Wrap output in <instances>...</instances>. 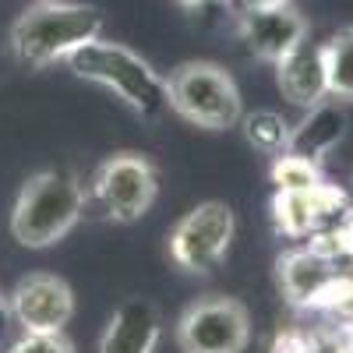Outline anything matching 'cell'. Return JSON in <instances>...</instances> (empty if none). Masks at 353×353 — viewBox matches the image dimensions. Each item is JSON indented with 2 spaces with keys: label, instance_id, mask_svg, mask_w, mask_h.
Masks as SVG:
<instances>
[{
  "label": "cell",
  "instance_id": "9",
  "mask_svg": "<svg viewBox=\"0 0 353 353\" xmlns=\"http://www.w3.org/2000/svg\"><path fill=\"white\" fill-rule=\"evenodd\" d=\"M159 336H163L159 307L145 297H128L113 311L99 339V353H156Z\"/></svg>",
  "mask_w": 353,
  "mask_h": 353
},
{
  "label": "cell",
  "instance_id": "7",
  "mask_svg": "<svg viewBox=\"0 0 353 353\" xmlns=\"http://www.w3.org/2000/svg\"><path fill=\"white\" fill-rule=\"evenodd\" d=\"M96 188H99L106 212L117 223H138L152 209L156 191H159V176H156V166L145 156L121 152V156L103 163Z\"/></svg>",
  "mask_w": 353,
  "mask_h": 353
},
{
  "label": "cell",
  "instance_id": "1",
  "mask_svg": "<svg viewBox=\"0 0 353 353\" xmlns=\"http://www.w3.org/2000/svg\"><path fill=\"white\" fill-rule=\"evenodd\" d=\"M85 188L71 170H43L28 176L11 209V237L21 248H53L78 226Z\"/></svg>",
  "mask_w": 353,
  "mask_h": 353
},
{
  "label": "cell",
  "instance_id": "11",
  "mask_svg": "<svg viewBox=\"0 0 353 353\" xmlns=\"http://www.w3.org/2000/svg\"><path fill=\"white\" fill-rule=\"evenodd\" d=\"M279 88L290 103L297 106H318L329 96V71H325V50L321 46H301L279 64Z\"/></svg>",
  "mask_w": 353,
  "mask_h": 353
},
{
  "label": "cell",
  "instance_id": "16",
  "mask_svg": "<svg viewBox=\"0 0 353 353\" xmlns=\"http://www.w3.org/2000/svg\"><path fill=\"white\" fill-rule=\"evenodd\" d=\"M251 11H272V8H290L293 0H248Z\"/></svg>",
  "mask_w": 353,
  "mask_h": 353
},
{
  "label": "cell",
  "instance_id": "6",
  "mask_svg": "<svg viewBox=\"0 0 353 353\" xmlns=\"http://www.w3.org/2000/svg\"><path fill=\"white\" fill-rule=\"evenodd\" d=\"M251 339V318L241 301L205 297L176 321V343L184 353H244Z\"/></svg>",
  "mask_w": 353,
  "mask_h": 353
},
{
  "label": "cell",
  "instance_id": "8",
  "mask_svg": "<svg viewBox=\"0 0 353 353\" xmlns=\"http://www.w3.org/2000/svg\"><path fill=\"white\" fill-rule=\"evenodd\" d=\"M11 314L25 332H64L74 314V290L53 272H32L14 286Z\"/></svg>",
  "mask_w": 353,
  "mask_h": 353
},
{
  "label": "cell",
  "instance_id": "14",
  "mask_svg": "<svg viewBox=\"0 0 353 353\" xmlns=\"http://www.w3.org/2000/svg\"><path fill=\"white\" fill-rule=\"evenodd\" d=\"M325 71H329V96L353 103V25L336 32L325 46Z\"/></svg>",
  "mask_w": 353,
  "mask_h": 353
},
{
  "label": "cell",
  "instance_id": "4",
  "mask_svg": "<svg viewBox=\"0 0 353 353\" xmlns=\"http://www.w3.org/2000/svg\"><path fill=\"white\" fill-rule=\"evenodd\" d=\"M166 106L205 131L237 128L244 117L237 81L212 61H184L181 68H173L166 78Z\"/></svg>",
  "mask_w": 353,
  "mask_h": 353
},
{
  "label": "cell",
  "instance_id": "3",
  "mask_svg": "<svg viewBox=\"0 0 353 353\" xmlns=\"http://www.w3.org/2000/svg\"><path fill=\"white\" fill-rule=\"evenodd\" d=\"M68 68L78 78L117 92L141 117H156L159 110H166V78H159L149 61H141L134 50L121 43H110L99 36L88 46H81L78 53H71Z\"/></svg>",
  "mask_w": 353,
  "mask_h": 353
},
{
  "label": "cell",
  "instance_id": "15",
  "mask_svg": "<svg viewBox=\"0 0 353 353\" xmlns=\"http://www.w3.org/2000/svg\"><path fill=\"white\" fill-rule=\"evenodd\" d=\"M8 353H74V343L64 332H25Z\"/></svg>",
  "mask_w": 353,
  "mask_h": 353
},
{
  "label": "cell",
  "instance_id": "10",
  "mask_svg": "<svg viewBox=\"0 0 353 353\" xmlns=\"http://www.w3.org/2000/svg\"><path fill=\"white\" fill-rule=\"evenodd\" d=\"M244 32H248L254 57L279 68L293 50L304 46L307 21L290 4V8H272V11H251L248 21H244Z\"/></svg>",
  "mask_w": 353,
  "mask_h": 353
},
{
  "label": "cell",
  "instance_id": "17",
  "mask_svg": "<svg viewBox=\"0 0 353 353\" xmlns=\"http://www.w3.org/2000/svg\"><path fill=\"white\" fill-rule=\"evenodd\" d=\"M181 4H188V8H201V4H209V0H181Z\"/></svg>",
  "mask_w": 353,
  "mask_h": 353
},
{
  "label": "cell",
  "instance_id": "12",
  "mask_svg": "<svg viewBox=\"0 0 353 353\" xmlns=\"http://www.w3.org/2000/svg\"><path fill=\"white\" fill-rule=\"evenodd\" d=\"M343 131H346V113H343V106L325 99V103L311 106V117H307L297 131H293L286 156H297V159H304V163H314V159L325 156L332 145H339Z\"/></svg>",
  "mask_w": 353,
  "mask_h": 353
},
{
  "label": "cell",
  "instance_id": "13",
  "mask_svg": "<svg viewBox=\"0 0 353 353\" xmlns=\"http://www.w3.org/2000/svg\"><path fill=\"white\" fill-rule=\"evenodd\" d=\"M241 128H244V138L254 145L258 152H269V156H286L290 152V124L283 121L279 113L272 110H258V113H244L241 117Z\"/></svg>",
  "mask_w": 353,
  "mask_h": 353
},
{
  "label": "cell",
  "instance_id": "2",
  "mask_svg": "<svg viewBox=\"0 0 353 353\" xmlns=\"http://www.w3.org/2000/svg\"><path fill=\"white\" fill-rule=\"evenodd\" d=\"M103 36V14L99 8L88 4H36L28 8L14 28H11V46L25 64L46 68L57 61H68L71 53L88 46Z\"/></svg>",
  "mask_w": 353,
  "mask_h": 353
},
{
  "label": "cell",
  "instance_id": "5",
  "mask_svg": "<svg viewBox=\"0 0 353 353\" xmlns=\"http://www.w3.org/2000/svg\"><path fill=\"white\" fill-rule=\"evenodd\" d=\"M237 219L226 201H201L173 226L170 233V258L184 272H212L226 258Z\"/></svg>",
  "mask_w": 353,
  "mask_h": 353
}]
</instances>
